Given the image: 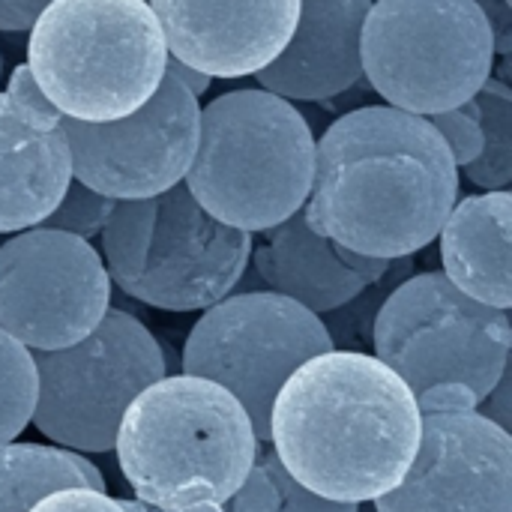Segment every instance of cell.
Returning a JSON list of instances; mask_svg holds the SVG:
<instances>
[{"label": "cell", "instance_id": "obj_1", "mask_svg": "<svg viewBox=\"0 0 512 512\" xmlns=\"http://www.w3.org/2000/svg\"><path fill=\"white\" fill-rule=\"evenodd\" d=\"M459 201V168L429 117L366 105L315 141L306 222L369 258H411L438 240Z\"/></svg>", "mask_w": 512, "mask_h": 512}, {"label": "cell", "instance_id": "obj_2", "mask_svg": "<svg viewBox=\"0 0 512 512\" xmlns=\"http://www.w3.org/2000/svg\"><path fill=\"white\" fill-rule=\"evenodd\" d=\"M423 417L375 354L324 351L297 366L270 405V453L312 495L372 504L408 474Z\"/></svg>", "mask_w": 512, "mask_h": 512}, {"label": "cell", "instance_id": "obj_3", "mask_svg": "<svg viewBox=\"0 0 512 512\" xmlns=\"http://www.w3.org/2000/svg\"><path fill=\"white\" fill-rule=\"evenodd\" d=\"M261 441L219 384L165 375L141 390L117 426V465L135 501L159 512L225 504L249 477Z\"/></svg>", "mask_w": 512, "mask_h": 512}, {"label": "cell", "instance_id": "obj_4", "mask_svg": "<svg viewBox=\"0 0 512 512\" xmlns=\"http://www.w3.org/2000/svg\"><path fill=\"white\" fill-rule=\"evenodd\" d=\"M315 171V135L294 102L246 87L198 114V144L183 177L219 222L261 234L303 210Z\"/></svg>", "mask_w": 512, "mask_h": 512}, {"label": "cell", "instance_id": "obj_5", "mask_svg": "<svg viewBox=\"0 0 512 512\" xmlns=\"http://www.w3.org/2000/svg\"><path fill=\"white\" fill-rule=\"evenodd\" d=\"M27 33V66L69 120L129 117L165 78L168 48L147 0H51Z\"/></svg>", "mask_w": 512, "mask_h": 512}, {"label": "cell", "instance_id": "obj_6", "mask_svg": "<svg viewBox=\"0 0 512 512\" xmlns=\"http://www.w3.org/2000/svg\"><path fill=\"white\" fill-rule=\"evenodd\" d=\"M111 282L153 309L204 312L246 276L252 234L213 219L177 183L153 198L117 201L102 228Z\"/></svg>", "mask_w": 512, "mask_h": 512}, {"label": "cell", "instance_id": "obj_7", "mask_svg": "<svg viewBox=\"0 0 512 512\" xmlns=\"http://www.w3.org/2000/svg\"><path fill=\"white\" fill-rule=\"evenodd\" d=\"M495 33L477 0H372L360 36L369 84L387 105L429 117L492 78Z\"/></svg>", "mask_w": 512, "mask_h": 512}, {"label": "cell", "instance_id": "obj_8", "mask_svg": "<svg viewBox=\"0 0 512 512\" xmlns=\"http://www.w3.org/2000/svg\"><path fill=\"white\" fill-rule=\"evenodd\" d=\"M510 348V315L468 297L444 273L402 279L372 327L375 357L414 396L438 384H465L483 402L507 372Z\"/></svg>", "mask_w": 512, "mask_h": 512}, {"label": "cell", "instance_id": "obj_9", "mask_svg": "<svg viewBox=\"0 0 512 512\" xmlns=\"http://www.w3.org/2000/svg\"><path fill=\"white\" fill-rule=\"evenodd\" d=\"M30 354L36 366L30 423L72 453H111L123 411L168 372L153 333L123 309H108L96 330L69 348Z\"/></svg>", "mask_w": 512, "mask_h": 512}, {"label": "cell", "instance_id": "obj_10", "mask_svg": "<svg viewBox=\"0 0 512 512\" xmlns=\"http://www.w3.org/2000/svg\"><path fill=\"white\" fill-rule=\"evenodd\" d=\"M333 351L321 318L273 291L228 294L195 321L183 345V375L225 387L249 414L261 444L270 438V405L288 375Z\"/></svg>", "mask_w": 512, "mask_h": 512}, {"label": "cell", "instance_id": "obj_11", "mask_svg": "<svg viewBox=\"0 0 512 512\" xmlns=\"http://www.w3.org/2000/svg\"><path fill=\"white\" fill-rule=\"evenodd\" d=\"M108 309L111 276L90 240L36 225L0 243V330L24 348H69Z\"/></svg>", "mask_w": 512, "mask_h": 512}, {"label": "cell", "instance_id": "obj_12", "mask_svg": "<svg viewBox=\"0 0 512 512\" xmlns=\"http://www.w3.org/2000/svg\"><path fill=\"white\" fill-rule=\"evenodd\" d=\"M198 96L168 72L156 93L129 117L81 123L63 117L72 180L114 201L153 198L183 183L198 144Z\"/></svg>", "mask_w": 512, "mask_h": 512}, {"label": "cell", "instance_id": "obj_13", "mask_svg": "<svg viewBox=\"0 0 512 512\" xmlns=\"http://www.w3.org/2000/svg\"><path fill=\"white\" fill-rule=\"evenodd\" d=\"M423 429L402 483L375 512H512V435L477 408L420 411Z\"/></svg>", "mask_w": 512, "mask_h": 512}, {"label": "cell", "instance_id": "obj_14", "mask_svg": "<svg viewBox=\"0 0 512 512\" xmlns=\"http://www.w3.org/2000/svg\"><path fill=\"white\" fill-rule=\"evenodd\" d=\"M168 57L210 78H246L288 45L300 0H147Z\"/></svg>", "mask_w": 512, "mask_h": 512}, {"label": "cell", "instance_id": "obj_15", "mask_svg": "<svg viewBox=\"0 0 512 512\" xmlns=\"http://www.w3.org/2000/svg\"><path fill=\"white\" fill-rule=\"evenodd\" d=\"M252 264L267 291L282 294L315 315H327L375 285L393 261L339 246L318 234L306 222V213L297 210L285 222L261 231V243H252Z\"/></svg>", "mask_w": 512, "mask_h": 512}, {"label": "cell", "instance_id": "obj_16", "mask_svg": "<svg viewBox=\"0 0 512 512\" xmlns=\"http://www.w3.org/2000/svg\"><path fill=\"white\" fill-rule=\"evenodd\" d=\"M372 0H300L297 27L282 54L255 72L258 84L288 102H321L363 78L360 36Z\"/></svg>", "mask_w": 512, "mask_h": 512}, {"label": "cell", "instance_id": "obj_17", "mask_svg": "<svg viewBox=\"0 0 512 512\" xmlns=\"http://www.w3.org/2000/svg\"><path fill=\"white\" fill-rule=\"evenodd\" d=\"M60 114H39L0 93V234L42 225L72 180Z\"/></svg>", "mask_w": 512, "mask_h": 512}, {"label": "cell", "instance_id": "obj_18", "mask_svg": "<svg viewBox=\"0 0 512 512\" xmlns=\"http://www.w3.org/2000/svg\"><path fill=\"white\" fill-rule=\"evenodd\" d=\"M438 237L444 276L468 297L510 312V192L495 189L456 201Z\"/></svg>", "mask_w": 512, "mask_h": 512}, {"label": "cell", "instance_id": "obj_19", "mask_svg": "<svg viewBox=\"0 0 512 512\" xmlns=\"http://www.w3.org/2000/svg\"><path fill=\"white\" fill-rule=\"evenodd\" d=\"M78 486L105 492L102 471L84 453L15 441L0 447V512H27L45 495Z\"/></svg>", "mask_w": 512, "mask_h": 512}, {"label": "cell", "instance_id": "obj_20", "mask_svg": "<svg viewBox=\"0 0 512 512\" xmlns=\"http://www.w3.org/2000/svg\"><path fill=\"white\" fill-rule=\"evenodd\" d=\"M483 123V153L465 165V177L486 192L512 183V90L501 78H486L474 93Z\"/></svg>", "mask_w": 512, "mask_h": 512}, {"label": "cell", "instance_id": "obj_21", "mask_svg": "<svg viewBox=\"0 0 512 512\" xmlns=\"http://www.w3.org/2000/svg\"><path fill=\"white\" fill-rule=\"evenodd\" d=\"M411 273V258H396L390 264V270L375 282L369 285L366 291H360L354 300H348L345 306L327 312V315H318L321 324L327 327V336L333 342V348L339 351H360V354H369L372 351V327H375V315L381 309V303L387 300V294L402 282L408 279Z\"/></svg>", "mask_w": 512, "mask_h": 512}, {"label": "cell", "instance_id": "obj_22", "mask_svg": "<svg viewBox=\"0 0 512 512\" xmlns=\"http://www.w3.org/2000/svg\"><path fill=\"white\" fill-rule=\"evenodd\" d=\"M36 366L30 348L0 330V447L12 444L33 420Z\"/></svg>", "mask_w": 512, "mask_h": 512}, {"label": "cell", "instance_id": "obj_23", "mask_svg": "<svg viewBox=\"0 0 512 512\" xmlns=\"http://www.w3.org/2000/svg\"><path fill=\"white\" fill-rule=\"evenodd\" d=\"M114 204H117L114 198L93 192L90 186H84L78 180H69L60 204L42 219V228H54V231L75 234L81 240H93L102 234L105 222L111 219Z\"/></svg>", "mask_w": 512, "mask_h": 512}, {"label": "cell", "instance_id": "obj_24", "mask_svg": "<svg viewBox=\"0 0 512 512\" xmlns=\"http://www.w3.org/2000/svg\"><path fill=\"white\" fill-rule=\"evenodd\" d=\"M429 123L444 138L456 168L471 165L483 153V123H480V111H477L474 99H468V102H462L456 108L429 114Z\"/></svg>", "mask_w": 512, "mask_h": 512}, {"label": "cell", "instance_id": "obj_25", "mask_svg": "<svg viewBox=\"0 0 512 512\" xmlns=\"http://www.w3.org/2000/svg\"><path fill=\"white\" fill-rule=\"evenodd\" d=\"M261 465L267 468L276 492H279V512H357L360 504H342V501H327L321 495H312L309 489H303L294 477H288V471L279 465V459L270 450H258Z\"/></svg>", "mask_w": 512, "mask_h": 512}, {"label": "cell", "instance_id": "obj_26", "mask_svg": "<svg viewBox=\"0 0 512 512\" xmlns=\"http://www.w3.org/2000/svg\"><path fill=\"white\" fill-rule=\"evenodd\" d=\"M27 512H126L117 498H111L108 492L99 489H57L51 495H45L42 501H36Z\"/></svg>", "mask_w": 512, "mask_h": 512}, {"label": "cell", "instance_id": "obj_27", "mask_svg": "<svg viewBox=\"0 0 512 512\" xmlns=\"http://www.w3.org/2000/svg\"><path fill=\"white\" fill-rule=\"evenodd\" d=\"M228 512H279V492L267 474V468L261 465V459H255L249 477L243 480V486L225 501Z\"/></svg>", "mask_w": 512, "mask_h": 512}, {"label": "cell", "instance_id": "obj_28", "mask_svg": "<svg viewBox=\"0 0 512 512\" xmlns=\"http://www.w3.org/2000/svg\"><path fill=\"white\" fill-rule=\"evenodd\" d=\"M3 93L12 96L18 105L30 108V111H39V114H60V111L45 99V93L39 90V84H36V78H33V72H30L27 63H18V66L12 69L9 84H6Z\"/></svg>", "mask_w": 512, "mask_h": 512}, {"label": "cell", "instance_id": "obj_29", "mask_svg": "<svg viewBox=\"0 0 512 512\" xmlns=\"http://www.w3.org/2000/svg\"><path fill=\"white\" fill-rule=\"evenodd\" d=\"M51 0H0V30L3 33H24L42 15Z\"/></svg>", "mask_w": 512, "mask_h": 512}, {"label": "cell", "instance_id": "obj_30", "mask_svg": "<svg viewBox=\"0 0 512 512\" xmlns=\"http://www.w3.org/2000/svg\"><path fill=\"white\" fill-rule=\"evenodd\" d=\"M486 12L492 33H495V51L510 54L512 48V6L510 0H477Z\"/></svg>", "mask_w": 512, "mask_h": 512}, {"label": "cell", "instance_id": "obj_31", "mask_svg": "<svg viewBox=\"0 0 512 512\" xmlns=\"http://www.w3.org/2000/svg\"><path fill=\"white\" fill-rule=\"evenodd\" d=\"M477 411L486 417V420H492L495 426H501L504 432H510V378H507V372L501 375V381L492 387V393L477 405Z\"/></svg>", "mask_w": 512, "mask_h": 512}, {"label": "cell", "instance_id": "obj_32", "mask_svg": "<svg viewBox=\"0 0 512 512\" xmlns=\"http://www.w3.org/2000/svg\"><path fill=\"white\" fill-rule=\"evenodd\" d=\"M165 72L180 84V87H186L192 96H204L207 90H210V75H204V72H198L195 66H189V63H180V60H174V57H168V66H165Z\"/></svg>", "mask_w": 512, "mask_h": 512}, {"label": "cell", "instance_id": "obj_33", "mask_svg": "<svg viewBox=\"0 0 512 512\" xmlns=\"http://www.w3.org/2000/svg\"><path fill=\"white\" fill-rule=\"evenodd\" d=\"M123 504V510L126 512H159L153 510V507H147V504H141V501H120Z\"/></svg>", "mask_w": 512, "mask_h": 512}, {"label": "cell", "instance_id": "obj_34", "mask_svg": "<svg viewBox=\"0 0 512 512\" xmlns=\"http://www.w3.org/2000/svg\"><path fill=\"white\" fill-rule=\"evenodd\" d=\"M186 512H228L225 510V504H201V507H192V510Z\"/></svg>", "mask_w": 512, "mask_h": 512}, {"label": "cell", "instance_id": "obj_35", "mask_svg": "<svg viewBox=\"0 0 512 512\" xmlns=\"http://www.w3.org/2000/svg\"><path fill=\"white\" fill-rule=\"evenodd\" d=\"M357 512H375V507H372V504H360V510Z\"/></svg>", "mask_w": 512, "mask_h": 512}]
</instances>
